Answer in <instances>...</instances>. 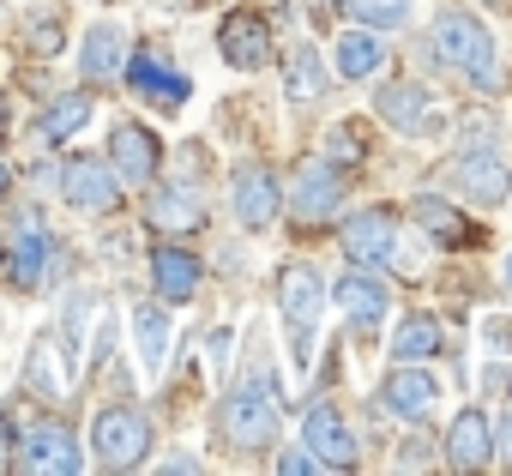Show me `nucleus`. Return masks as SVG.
I'll return each instance as SVG.
<instances>
[{
    "label": "nucleus",
    "instance_id": "393cba45",
    "mask_svg": "<svg viewBox=\"0 0 512 476\" xmlns=\"http://www.w3.org/2000/svg\"><path fill=\"white\" fill-rule=\"evenodd\" d=\"M326 85H332V73H326L320 49H314V43H296V49H290V67H284V97H290V103H320Z\"/></svg>",
    "mask_w": 512,
    "mask_h": 476
},
{
    "label": "nucleus",
    "instance_id": "aec40b11",
    "mask_svg": "<svg viewBox=\"0 0 512 476\" xmlns=\"http://www.w3.org/2000/svg\"><path fill=\"white\" fill-rule=\"evenodd\" d=\"M73 350L55 338V332H37L31 350H25V386H37L43 398H67L73 392Z\"/></svg>",
    "mask_w": 512,
    "mask_h": 476
},
{
    "label": "nucleus",
    "instance_id": "bb28decb",
    "mask_svg": "<svg viewBox=\"0 0 512 476\" xmlns=\"http://www.w3.org/2000/svg\"><path fill=\"white\" fill-rule=\"evenodd\" d=\"M446 350V326L434 314H410L398 332H392V356L398 362H422V356H440Z\"/></svg>",
    "mask_w": 512,
    "mask_h": 476
},
{
    "label": "nucleus",
    "instance_id": "f8f14e48",
    "mask_svg": "<svg viewBox=\"0 0 512 476\" xmlns=\"http://www.w3.org/2000/svg\"><path fill=\"white\" fill-rule=\"evenodd\" d=\"M61 193H67L73 211H91V217L121 205V181H115V169L103 157H67L61 163Z\"/></svg>",
    "mask_w": 512,
    "mask_h": 476
},
{
    "label": "nucleus",
    "instance_id": "c9c22d12",
    "mask_svg": "<svg viewBox=\"0 0 512 476\" xmlns=\"http://www.w3.org/2000/svg\"><path fill=\"white\" fill-rule=\"evenodd\" d=\"M488 338L494 344H512V320H488Z\"/></svg>",
    "mask_w": 512,
    "mask_h": 476
},
{
    "label": "nucleus",
    "instance_id": "39448f33",
    "mask_svg": "<svg viewBox=\"0 0 512 476\" xmlns=\"http://www.w3.org/2000/svg\"><path fill=\"white\" fill-rule=\"evenodd\" d=\"M374 115H380L392 133H404V139H440V133H446L440 97H434L428 85H416V79L380 85V91H374Z\"/></svg>",
    "mask_w": 512,
    "mask_h": 476
},
{
    "label": "nucleus",
    "instance_id": "a211bd4d",
    "mask_svg": "<svg viewBox=\"0 0 512 476\" xmlns=\"http://www.w3.org/2000/svg\"><path fill=\"white\" fill-rule=\"evenodd\" d=\"M446 464H452V470H482V464H494V422H488L482 404H464V410L452 416V428H446Z\"/></svg>",
    "mask_w": 512,
    "mask_h": 476
},
{
    "label": "nucleus",
    "instance_id": "4be33fe9",
    "mask_svg": "<svg viewBox=\"0 0 512 476\" xmlns=\"http://www.w3.org/2000/svg\"><path fill=\"white\" fill-rule=\"evenodd\" d=\"M199 284H205V266L187 248H157L151 254V290H157V302H193Z\"/></svg>",
    "mask_w": 512,
    "mask_h": 476
},
{
    "label": "nucleus",
    "instance_id": "1a4fd4ad",
    "mask_svg": "<svg viewBox=\"0 0 512 476\" xmlns=\"http://www.w3.org/2000/svg\"><path fill=\"white\" fill-rule=\"evenodd\" d=\"M229 211H235V223L241 229H272L278 223V211H284V181L266 169V163H241L235 175H229Z\"/></svg>",
    "mask_w": 512,
    "mask_h": 476
},
{
    "label": "nucleus",
    "instance_id": "9d476101",
    "mask_svg": "<svg viewBox=\"0 0 512 476\" xmlns=\"http://www.w3.org/2000/svg\"><path fill=\"white\" fill-rule=\"evenodd\" d=\"M434 404H440V380H434L428 368H416V362H398V368L380 380V392H374V410L392 416V422H410V428L428 422Z\"/></svg>",
    "mask_w": 512,
    "mask_h": 476
},
{
    "label": "nucleus",
    "instance_id": "f257e3e1",
    "mask_svg": "<svg viewBox=\"0 0 512 476\" xmlns=\"http://www.w3.org/2000/svg\"><path fill=\"white\" fill-rule=\"evenodd\" d=\"M278 416H284L278 380H272V368L260 362V368H247V374L223 392V404H217V434H223L235 452H266V446L278 440Z\"/></svg>",
    "mask_w": 512,
    "mask_h": 476
},
{
    "label": "nucleus",
    "instance_id": "9b49d317",
    "mask_svg": "<svg viewBox=\"0 0 512 476\" xmlns=\"http://www.w3.org/2000/svg\"><path fill=\"white\" fill-rule=\"evenodd\" d=\"M332 302H338V314L350 320V332H356V338H374V332L386 326V314H392V290H386L368 266L344 272V278H338V290H332Z\"/></svg>",
    "mask_w": 512,
    "mask_h": 476
},
{
    "label": "nucleus",
    "instance_id": "0eeeda50",
    "mask_svg": "<svg viewBox=\"0 0 512 476\" xmlns=\"http://www.w3.org/2000/svg\"><path fill=\"white\" fill-rule=\"evenodd\" d=\"M13 452H19V464L31 476H79L85 470V446H79V434L67 422H31Z\"/></svg>",
    "mask_w": 512,
    "mask_h": 476
},
{
    "label": "nucleus",
    "instance_id": "2eb2a0df",
    "mask_svg": "<svg viewBox=\"0 0 512 476\" xmlns=\"http://www.w3.org/2000/svg\"><path fill=\"white\" fill-rule=\"evenodd\" d=\"M127 85H133V97H145L151 109H181L187 97H193V79L175 67V61H163V55H127V73H121Z\"/></svg>",
    "mask_w": 512,
    "mask_h": 476
},
{
    "label": "nucleus",
    "instance_id": "423d86ee",
    "mask_svg": "<svg viewBox=\"0 0 512 476\" xmlns=\"http://www.w3.org/2000/svg\"><path fill=\"white\" fill-rule=\"evenodd\" d=\"M91 452H97L103 470H139L145 452H151V422H145V410H133V404L97 410V422H91Z\"/></svg>",
    "mask_w": 512,
    "mask_h": 476
},
{
    "label": "nucleus",
    "instance_id": "72a5a7b5",
    "mask_svg": "<svg viewBox=\"0 0 512 476\" xmlns=\"http://www.w3.org/2000/svg\"><path fill=\"white\" fill-rule=\"evenodd\" d=\"M494 458H500V464H512V416H500V422H494Z\"/></svg>",
    "mask_w": 512,
    "mask_h": 476
},
{
    "label": "nucleus",
    "instance_id": "5701e85b",
    "mask_svg": "<svg viewBox=\"0 0 512 476\" xmlns=\"http://www.w3.org/2000/svg\"><path fill=\"white\" fill-rule=\"evenodd\" d=\"M145 217H151V229H163V235H193V229H205V199H199L193 187H163V193H151Z\"/></svg>",
    "mask_w": 512,
    "mask_h": 476
},
{
    "label": "nucleus",
    "instance_id": "f704fd0d",
    "mask_svg": "<svg viewBox=\"0 0 512 476\" xmlns=\"http://www.w3.org/2000/svg\"><path fill=\"white\" fill-rule=\"evenodd\" d=\"M211 362H229V332H211Z\"/></svg>",
    "mask_w": 512,
    "mask_h": 476
},
{
    "label": "nucleus",
    "instance_id": "cd10ccee",
    "mask_svg": "<svg viewBox=\"0 0 512 476\" xmlns=\"http://www.w3.org/2000/svg\"><path fill=\"white\" fill-rule=\"evenodd\" d=\"M91 115H97L91 91H73V97H55V103H49V115L37 121V133H43V139L55 145V139H67V133H79V127H85Z\"/></svg>",
    "mask_w": 512,
    "mask_h": 476
},
{
    "label": "nucleus",
    "instance_id": "2f4dec72",
    "mask_svg": "<svg viewBox=\"0 0 512 476\" xmlns=\"http://www.w3.org/2000/svg\"><path fill=\"white\" fill-rule=\"evenodd\" d=\"M278 470H284V476H314L320 458H314L308 446H296V452H278Z\"/></svg>",
    "mask_w": 512,
    "mask_h": 476
},
{
    "label": "nucleus",
    "instance_id": "b1692460",
    "mask_svg": "<svg viewBox=\"0 0 512 476\" xmlns=\"http://www.w3.org/2000/svg\"><path fill=\"white\" fill-rule=\"evenodd\" d=\"M133 338H139V368L157 380L163 362H169V338H175L169 308H163V302H139V308H133Z\"/></svg>",
    "mask_w": 512,
    "mask_h": 476
},
{
    "label": "nucleus",
    "instance_id": "f03ea898",
    "mask_svg": "<svg viewBox=\"0 0 512 476\" xmlns=\"http://www.w3.org/2000/svg\"><path fill=\"white\" fill-rule=\"evenodd\" d=\"M428 49L446 61V67H458L476 91H488V97H500L506 91V73H500V61H494V37H488V25L476 19V13H440L434 19V37H428Z\"/></svg>",
    "mask_w": 512,
    "mask_h": 476
},
{
    "label": "nucleus",
    "instance_id": "a878e982",
    "mask_svg": "<svg viewBox=\"0 0 512 476\" xmlns=\"http://www.w3.org/2000/svg\"><path fill=\"white\" fill-rule=\"evenodd\" d=\"M332 61H338V79H356V85H362V79H374V73L386 67V49H380V37H368V31H344Z\"/></svg>",
    "mask_w": 512,
    "mask_h": 476
},
{
    "label": "nucleus",
    "instance_id": "f3484780",
    "mask_svg": "<svg viewBox=\"0 0 512 476\" xmlns=\"http://www.w3.org/2000/svg\"><path fill=\"white\" fill-rule=\"evenodd\" d=\"M452 181H458L464 199H476V205H500V199L512 193V163H506L500 151H458Z\"/></svg>",
    "mask_w": 512,
    "mask_h": 476
},
{
    "label": "nucleus",
    "instance_id": "e433bc0d",
    "mask_svg": "<svg viewBox=\"0 0 512 476\" xmlns=\"http://www.w3.org/2000/svg\"><path fill=\"white\" fill-rule=\"evenodd\" d=\"M13 193V175H7V163H0V199H7Z\"/></svg>",
    "mask_w": 512,
    "mask_h": 476
},
{
    "label": "nucleus",
    "instance_id": "ddd939ff",
    "mask_svg": "<svg viewBox=\"0 0 512 476\" xmlns=\"http://www.w3.org/2000/svg\"><path fill=\"white\" fill-rule=\"evenodd\" d=\"M338 205H344V175H338L326 157H308V163L290 175V211H296L302 223H326V217H338Z\"/></svg>",
    "mask_w": 512,
    "mask_h": 476
},
{
    "label": "nucleus",
    "instance_id": "412c9836",
    "mask_svg": "<svg viewBox=\"0 0 512 476\" xmlns=\"http://www.w3.org/2000/svg\"><path fill=\"white\" fill-rule=\"evenodd\" d=\"M127 55H133L127 31L103 19V25H91V31H85V43H79V73H85L91 85H109V79H121V73H127Z\"/></svg>",
    "mask_w": 512,
    "mask_h": 476
},
{
    "label": "nucleus",
    "instance_id": "58836bf2",
    "mask_svg": "<svg viewBox=\"0 0 512 476\" xmlns=\"http://www.w3.org/2000/svg\"><path fill=\"white\" fill-rule=\"evenodd\" d=\"M506 284H512V266H506Z\"/></svg>",
    "mask_w": 512,
    "mask_h": 476
},
{
    "label": "nucleus",
    "instance_id": "473e14b6",
    "mask_svg": "<svg viewBox=\"0 0 512 476\" xmlns=\"http://www.w3.org/2000/svg\"><path fill=\"white\" fill-rule=\"evenodd\" d=\"M332 151L350 157V163H362V133L356 127H332Z\"/></svg>",
    "mask_w": 512,
    "mask_h": 476
},
{
    "label": "nucleus",
    "instance_id": "4468645a",
    "mask_svg": "<svg viewBox=\"0 0 512 476\" xmlns=\"http://www.w3.org/2000/svg\"><path fill=\"white\" fill-rule=\"evenodd\" d=\"M302 446L320 458V470H356V434H350V422L338 416V404H308V416H302Z\"/></svg>",
    "mask_w": 512,
    "mask_h": 476
},
{
    "label": "nucleus",
    "instance_id": "c85d7f7f",
    "mask_svg": "<svg viewBox=\"0 0 512 476\" xmlns=\"http://www.w3.org/2000/svg\"><path fill=\"white\" fill-rule=\"evenodd\" d=\"M338 13L368 25V31H404L410 25V0H338Z\"/></svg>",
    "mask_w": 512,
    "mask_h": 476
},
{
    "label": "nucleus",
    "instance_id": "6ab92c4d",
    "mask_svg": "<svg viewBox=\"0 0 512 476\" xmlns=\"http://www.w3.org/2000/svg\"><path fill=\"white\" fill-rule=\"evenodd\" d=\"M217 49H223V61L235 73H260L272 61V31H266L260 13H229L223 31H217Z\"/></svg>",
    "mask_w": 512,
    "mask_h": 476
},
{
    "label": "nucleus",
    "instance_id": "6e6552de",
    "mask_svg": "<svg viewBox=\"0 0 512 476\" xmlns=\"http://www.w3.org/2000/svg\"><path fill=\"white\" fill-rule=\"evenodd\" d=\"M338 242H344V254H350L356 266H368V272L392 266V254H398V211H386V205L350 211V217L338 223Z\"/></svg>",
    "mask_w": 512,
    "mask_h": 476
},
{
    "label": "nucleus",
    "instance_id": "c756f323",
    "mask_svg": "<svg viewBox=\"0 0 512 476\" xmlns=\"http://www.w3.org/2000/svg\"><path fill=\"white\" fill-rule=\"evenodd\" d=\"M410 211H416V223H422V229L434 235V242H446V248H458L464 235H470V229H464V217H458V211H452L446 199H434V193H422V199H416Z\"/></svg>",
    "mask_w": 512,
    "mask_h": 476
},
{
    "label": "nucleus",
    "instance_id": "4c0bfd02",
    "mask_svg": "<svg viewBox=\"0 0 512 476\" xmlns=\"http://www.w3.org/2000/svg\"><path fill=\"white\" fill-rule=\"evenodd\" d=\"M482 7H512V0H482Z\"/></svg>",
    "mask_w": 512,
    "mask_h": 476
},
{
    "label": "nucleus",
    "instance_id": "dca6fc26",
    "mask_svg": "<svg viewBox=\"0 0 512 476\" xmlns=\"http://www.w3.org/2000/svg\"><path fill=\"white\" fill-rule=\"evenodd\" d=\"M157 163H163V139H157L151 127L121 121V127L109 133V169H115L121 187H145V181L157 175Z\"/></svg>",
    "mask_w": 512,
    "mask_h": 476
},
{
    "label": "nucleus",
    "instance_id": "7c9ffc66",
    "mask_svg": "<svg viewBox=\"0 0 512 476\" xmlns=\"http://www.w3.org/2000/svg\"><path fill=\"white\" fill-rule=\"evenodd\" d=\"M25 43H31L37 55H55V49L67 43V25H61V13H37V19H25Z\"/></svg>",
    "mask_w": 512,
    "mask_h": 476
},
{
    "label": "nucleus",
    "instance_id": "7ed1b4c3",
    "mask_svg": "<svg viewBox=\"0 0 512 476\" xmlns=\"http://www.w3.org/2000/svg\"><path fill=\"white\" fill-rule=\"evenodd\" d=\"M278 314H284V332H290V362L308 368L314 362V338H320V320H326V278L296 260L278 272Z\"/></svg>",
    "mask_w": 512,
    "mask_h": 476
},
{
    "label": "nucleus",
    "instance_id": "20e7f679",
    "mask_svg": "<svg viewBox=\"0 0 512 476\" xmlns=\"http://www.w3.org/2000/svg\"><path fill=\"white\" fill-rule=\"evenodd\" d=\"M0 260H7V272H13V284H19V290H43V284H49V272H55L61 248H55L49 217H43L37 205L13 211V229H7V248H0Z\"/></svg>",
    "mask_w": 512,
    "mask_h": 476
}]
</instances>
